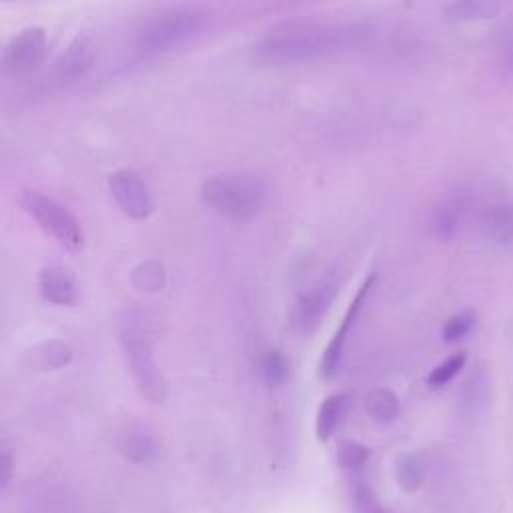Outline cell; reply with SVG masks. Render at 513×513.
<instances>
[{"instance_id":"obj_1","label":"cell","mask_w":513,"mask_h":513,"mask_svg":"<svg viewBox=\"0 0 513 513\" xmlns=\"http://www.w3.org/2000/svg\"><path fill=\"white\" fill-rule=\"evenodd\" d=\"M373 35L365 21H291L265 31L251 51L263 65H297L361 49Z\"/></svg>"},{"instance_id":"obj_2","label":"cell","mask_w":513,"mask_h":513,"mask_svg":"<svg viewBox=\"0 0 513 513\" xmlns=\"http://www.w3.org/2000/svg\"><path fill=\"white\" fill-rule=\"evenodd\" d=\"M271 199L267 179L253 171H225L201 185V201L233 221H251L263 213Z\"/></svg>"},{"instance_id":"obj_3","label":"cell","mask_w":513,"mask_h":513,"mask_svg":"<svg viewBox=\"0 0 513 513\" xmlns=\"http://www.w3.org/2000/svg\"><path fill=\"white\" fill-rule=\"evenodd\" d=\"M119 341L139 393L151 405H163L169 397V383L153 355L151 323L141 311H125L119 321Z\"/></svg>"},{"instance_id":"obj_4","label":"cell","mask_w":513,"mask_h":513,"mask_svg":"<svg viewBox=\"0 0 513 513\" xmlns=\"http://www.w3.org/2000/svg\"><path fill=\"white\" fill-rule=\"evenodd\" d=\"M211 25V13L201 7H171L145 19L133 33V47L145 57L175 51L199 39Z\"/></svg>"},{"instance_id":"obj_5","label":"cell","mask_w":513,"mask_h":513,"mask_svg":"<svg viewBox=\"0 0 513 513\" xmlns=\"http://www.w3.org/2000/svg\"><path fill=\"white\" fill-rule=\"evenodd\" d=\"M19 205L47 235H51L63 247L69 251L85 249L87 235L81 221L71 213L67 205L55 197L37 189H23L19 193Z\"/></svg>"},{"instance_id":"obj_6","label":"cell","mask_w":513,"mask_h":513,"mask_svg":"<svg viewBox=\"0 0 513 513\" xmlns=\"http://www.w3.org/2000/svg\"><path fill=\"white\" fill-rule=\"evenodd\" d=\"M339 287H341L339 273L329 271L323 279H319L313 287H309L305 293L299 295L291 311V321L299 335L307 337L317 331L327 311L331 309L339 293Z\"/></svg>"},{"instance_id":"obj_7","label":"cell","mask_w":513,"mask_h":513,"mask_svg":"<svg viewBox=\"0 0 513 513\" xmlns=\"http://www.w3.org/2000/svg\"><path fill=\"white\" fill-rule=\"evenodd\" d=\"M47 55V31L43 27H27L17 33L3 49L0 65L9 77H23L41 67Z\"/></svg>"},{"instance_id":"obj_8","label":"cell","mask_w":513,"mask_h":513,"mask_svg":"<svg viewBox=\"0 0 513 513\" xmlns=\"http://www.w3.org/2000/svg\"><path fill=\"white\" fill-rule=\"evenodd\" d=\"M109 191L119 209L135 221H145L155 213L153 193L135 169H119L109 177Z\"/></svg>"},{"instance_id":"obj_9","label":"cell","mask_w":513,"mask_h":513,"mask_svg":"<svg viewBox=\"0 0 513 513\" xmlns=\"http://www.w3.org/2000/svg\"><path fill=\"white\" fill-rule=\"evenodd\" d=\"M375 279H377V271H371L365 277V281L361 283V287L357 289L355 297L351 299V303H349V307H347V311L341 319L339 329L333 333L331 341L325 347L323 359L319 363V375L321 377L331 379L339 373L341 363H343V355H345V347H347V339L351 337V331H353V327L357 323V317H359V313H361V309H363V305H365V301H367V297H369V293L375 285Z\"/></svg>"},{"instance_id":"obj_10","label":"cell","mask_w":513,"mask_h":513,"mask_svg":"<svg viewBox=\"0 0 513 513\" xmlns=\"http://www.w3.org/2000/svg\"><path fill=\"white\" fill-rule=\"evenodd\" d=\"M97 57V43L93 35L79 33L67 49L61 53V57L53 65V81L59 87L73 85L81 81L93 67Z\"/></svg>"},{"instance_id":"obj_11","label":"cell","mask_w":513,"mask_h":513,"mask_svg":"<svg viewBox=\"0 0 513 513\" xmlns=\"http://www.w3.org/2000/svg\"><path fill=\"white\" fill-rule=\"evenodd\" d=\"M41 297L59 307H73L79 301V283L75 273L63 265L45 267L39 273Z\"/></svg>"},{"instance_id":"obj_12","label":"cell","mask_w":513,"mask_h":513,"mask_svg":"<svg viewBox=\"0 0 513 513\" xmlns=\"http://www.w3.org/2000/svg\"><path fill=\"white\" fill-rule=\"evenodd\" d=\"M349 407H351V397L347 393H333L319 405L317 419H315V435L321 443L333 437V433L345 419Z\"/></svg>"},{"instance_id":"obj_13","label":"cell","mask_w":513,"mask_h":513,"mask_svg":"<svg viewBox=\"0 0 513 513\" xmlns=\"http://www.w3.org/2000/svg\"><path fill=\"white\" fill-rule=\"evenodd\" d=\"M481 231L499 245H513V205H491L481 213Z\"/></svg>"},{"instance_id":"obj_14","label":"cell","mask_w":513,"mask_h":513,"mask_svg":"<svg viewBox=\"0 0 513 513\" xmlns=\"http://www.w3.org/2000/svg\"><path fill=\"white\" fill-rule=\"evenodd\" d=\"M71 359H73V349L61 339L45 341L27 353V363L35 371H57L67 367Z\"/></svg>"},{"instance_id":"obj_15","label":"cell","mask_w":513,"mask_h":513,"mask_svg":"<svg viewBox=\"0 0 513 513\" xmlns=\"http://www.w3.org/2000/svg\"><path fill=\"white\" fill-rule=\"evenodd\" d=\"M119 451L133 463H149L157 457V441L145 427L133 425L121 433Z\"/></svg>"},{"instance_id":"obj_16","label":"cell","mask_w":513,"mask_h":513,"mask_svg":"<svg viewBox=\"0 0 513 513\" xmlns=\"http://www.w3.org/2000/svg\"><path fill=\"white\" fill-rule=\"evenodd\" d=\"M399 399L387 387H375L365 395V413L375 423L387 425L399 417Z\"/></svg>"},{"instance_id":"obj_17","label":"cell","mask_w":513,"mask_h":513,"mask_svg":"<svg viewBox=\"0 0 513 513\" xmlns=\"http://www.w3.org/2000/svg\"><path fill=\"white\" fill-rule=\"evenodd\" d=\"M395 477L403 491L413 493L425 479V461L419 453H401L395 459Z\"/></svg>"},{"instance_id":"obj_18","label":"cell","mask_w":513,"mask_h":513,"mask_svg":"<svg viewBox=\"0 0 513 513\" xmlns=\"http://www.w3.org/2000/svg\"><path fill=\"white\" fill-rule=\"evenodd\" d=\"M465 207H467V203L463 197H449L437 207V211L433 215V227L439 237L447 239L457 231V227L463 219Z\"/></svg>"},{"instance_id":"obj_19","label":"cell","mask_w":513,"mask_h":513,"mask_svg":"<svg viewBox=\"0 0 513 513\" xmlns=\"http://www.w3.org/2000/svg\"><path fill=\"white\" fill-rule=\"evenodd\" d=\"M497 13H499V5L487 3V0H465V3H453L445 7V15L451 21L493 19Z\"/></svg>"},{"instance_id":"obj_20","label":"cell","mask_w":513,"mask_h":513,"mask_svg":"<svg viewBox=\"0 0 513 513\" xmlns=\"http://www.w3.org/2000/svg\"><path fill=\"white\" fill-rule=\"evenodd\" d=\"M289 373H291L289 361L279 349H269L261 357V375L267 385H271V387L283 385L289 379Z\"/></svg>"},{"instance_id":"obj_21","label":"cell","mask_w":513,"mask_h":513,"mask_svg":"<svg viewBox=\"0 0 513 513\" xmlns=\"http://www.w3.org/2000/svg\"><path fill=\"white\" fill-rule=\"evenodd\" d=\"M131 279L139 291H161L165 287V267L159 261H145L133 271Z\"/></svg>"},{"instance_id":"obj_22","label":"cell","mask_w":513,"mask_h":513,"mask_svg":"<svg viewBox=\"0 0 513 513\" xmlns=\"http://www.w3.org/2000/svg\"><path fill=\"white\" fill-rule=\"evenodd\" d=\"M467 355L465 353H455L451 357H447L443 363H439L429 375H427V385L431 389H439L445 387L449 381H453L457 377V373L465 367Z\"/></svg>"},{"instance_id":"obj_23","label":"cell","mask_w":513,"mask_h":513,"mask_svg":"<svg viewBox=\"0 0 513 513\" xmlns=\"http://www.w3.org/2000/svg\"><path fill=\"white\" fill-rule=\"evenodd\" d=\"M475 325V315L473 311H461L453 317L447 319V323L443 325V341L445 343H455V341H461L465 335H469V331L473 329Z\"/></svg>"},{"instance_id":"obj_24","label":"cell","mask_w":513,"mask_h":513,"mask_svg":"<svg viewBox=\"0 0 513 513\" xmlns=\"http://www.w3.org/2000/svg\"><path fill=\"white\" fill-rule=\"evenodd\" d=\"M369 459V449L357 441H345L339 447V465L347 471H357Z\"/></svg>"},{"instance_id":"obj_25","label":"cell","mask_w":513,"mask_h":513,"mask_svg":"<svg viewBox=\"0 0 513 513\" xmlns=\"http://www.w3.org/2000/svg\"><path fill=\"white\" fill-rule=\"evenodd\" d=\"M0 473H3V487H7L13 473V457L7 447L3 449V457H0Z\"/></svg>"},{"instance_id":"obj_26","label":"cell","mask_w":513,"mask_h":513,"mask_svg":"<svg viewBox=\"0 0 513 513\" xmlns=\"http://www.w3.org/2000/svg\"><path fill=\"white\" fill-rule=\"evenodd\" d=\"M365 513H391V511L385 509L381 503H375V505H373L369 511H365Z\"/></svg>"}]
</instances>
